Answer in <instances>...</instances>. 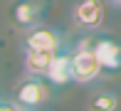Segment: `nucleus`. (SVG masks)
Returning a JSON list of instances; mask_svg holds the SVG:
<instances>
[{"instance_id": "obj_1", "label": "nucleus", "mask_w": 121, "mask_h": 111, "mask_svg": "<svg viewBox=\"0 0 121 111\" xmlns=\"http://www.w3.org/2000/svg\"><path fill=\"white\" fill-rule=\"evenodd\" d=\"M10 96L20 104L25 111H40L52 101V84L47 81V77L40 74H25L17 84L13 86Z\"/></svg>"}, {"instance_id": "obj_2", "label": "nucleus", "mask_w": 121, "mask_h": 111, "mask_svg": "<svg viewBox=\"0 0 121 111\" xmlns=\"http://www.w3.org/2000/svg\"><path fill=\"white\" fill-rule=\"evenodd\" d=\"M72 69H74V81L77 84H89L101 77L104 67L99 62V57L91 49V37L77 42V47L72 49Z\"/></svg>"}, {"instance_id": "obj_3", "label": "nucleus", "mask_w": 121, "mask_h": 111, "mask_svg": "<svg viewBox=\"0 0 121 111\" xmlns=\"http://www.w3.org/2000/svg\"><path fill=\"white\" fill-rule=\"evenodd\" d=\"M64 47H67L64 35L49 25H35L30 30H25L22 35V49H54V52H59Z\"/></svg>"}, {"instance_id": "obj_4", "label": "nucleus", "mask_w": 121, "mask_h": 111, "mask_svg": "<svg viewBox=\"0 0 121 111\" xmlns=\"http://www.w3.org/2000/svg\"><path fill=\"white\" fill-rule=\"evenodd\" d=\"M104 17H106V8L101 0H79L72 8L74 25L84 32H96L104 25Z\"/></svg>"}, {"instance_id": "obj_5", "label": "nucleus", "mask_w": 121, "mask_h": 111, "mask_svg": "<svg viewBox=\"0 0 121 111\" xmlns=\"http://www.w3.org/2000/svg\"><path fill=\"white\" fill-rule=\"evenodd\" d=\"M91 49L99 57L104 69H109V72L121 69V42H116L114 37H106V35L91 37Z\"/></svg>"}, {"instance_id": "obj_6", "label": "nucleus", "mask_w": 121, "mask_h": 111, "mask_svg": "<svg viewBox=\"0 0 121 111\" xmlns=\"http://www.w3.org/2000/svg\"><path fill=\"white\" fill-rule=\"evenodd\" d=\"M10 17H13L15 27L20 30H30V27L40 25L42 17V5L37 0H15L10 5Z\"/></svg>"}, {"instance_id": "obj_7", "label": "nucleus", "mask_w": 121, "mask_h": 111, "mask_svg": "<svg viewBox=\"0 0 121 111\" xmlns=\"http://www.w3.org/2000/svg\"><path fill=\"white\" fill-rule=\"evenodd\" d=\"M47 81L54 84V86H64V84H69V81H74L72 49H69V44L57 52V57H54V62H52V67H49V72H47Z\"/></svg>"}, {"instance_id": "obj_8", "label": "nucleus", "mask_w": 121, "mask_h": 111, "mask_svg": "<svg viewBox=\"0 0 121 111\" xmlns=\"http://www.w3.org/2000/svg\"><path fill=\"white\" fill-rule=\"evenodd\" d=\"M54 57H57L54 49H25V72L27 74L47 77Z\"/></svg>"}, {"instance_id": "obj_9", "label": "nucleus", "mask_w": 121, "mask_h": 111, "mask_svg": "<svg viewBox=\"0 0 121 111\" xmlns=\"http://www.w3.org/2000/svg\"><path fill=\"white\" fill-rule=\"evenodd\" d=\"M86 111H119V94L114 91H94L86 101Z\"/></svg>"}, {"instance_id": "obj_10", "label": "nucleus", "mask_w": 121, "mask_h": 111, "mask_svg": "<svg viewBox=\"0 0 121 111\" xmlns=\"http://www.w3.org/2000/svg\"><path fill=\"white\" fill-rule=\"evenodd\" d=\"M0 111H25V109L10 96V99H0Z\"/></svg>"}, {"instance_id": "obj_11", "label": "nucleus", "mask_w": 121, "mask_h": 111, "mask_svg": "<svg viewBox=\"0 0 121 111\" xmlns=\"http://www.w3.org/2000/svg\"><path fill=\"white\" fill-rule=\"evenodd\" d=\"M111 3H114V5H121V0H111Z\"/></svg>"}]
</instances>
